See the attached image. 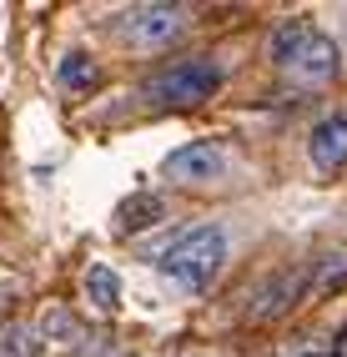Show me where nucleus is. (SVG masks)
<instances>
[{"label":"nucleus","instance_id":"1","mask_svg":"<svg viewBox=\"0 0 347 357\" xmlns=\"http://www.w3.org/2000/svg\"><path fill=\"white\" fill-rule=\"evenodd\" d=\"M226 267V231L222 227H192L161 252V272H167L181 292H206Z\"/></svg>","mask_w":347,"mask_h":357},{"label":"nucleus","instance_id":"2","mask_svg":"<svg viewBox=\"0 0 347 357\" xmlns=\"http://www.w3.org/2000/svg\"><path fill=\"white\" fill-rule=\"evenodd\" d=\"M217 91H222V66L196 56V61H176L167 70H156L146 81V101L151 106H201Z\"/></svg>","mask_w":347,"mask_h":357},{"label":"nucleus","instance_id":"3","mask_svg":"<svg viewBox=\"0 0 347 357\" xmlns=\"http://www.w3.org/2000/svg\"><path fill=\"white\" fill-rule=\"evenodd\" d=\"M226 166H231L226 146L206 136V141H187V146H176L167 161H161V172H167L171 181H181V186H212V181L226 176Z\"/></svg>","mask_w":347,"mask_h":357},{"label":"nucleus","instance_id":"4","mask_svg":"<svg viewBox=\"0 0 347 357\" xmlns=\"http://www.w3.org/2000/svg\"><path fill=\"white\" fill-rule=\"evenodd\" d=\"M121 31L136 51H161V45H171L181 31H187V10L181 6H136L121 15Z\"/></svg>","mask_w":347,"mask_h":357},{"label":"nucleus","instance_id":"5","mask_svg":"<svg viewBox=\"0 0 347 357\" xmlns=\"http://www.w3.org/2000/svg\"><path fill=\"white\" fill-rule=\"evenodd\" d=\"M282 66L292 70L297 81H307V86H322V81H332L337 76V45L322 36V31H312L307 26V36L292 45V51L282 56Z\"/></svg>","mask_w":347,"mask_h":357},{"label":"nucleus","instance_id":"6","mask_svg":"<svg viewBox=\"0 0 347 357\" xmlns=\"http://www.w3.org/2000/svg\"><path fill=\"white\" fill-rule=\"evenodd\" d=\"M307 151H312V166H317V172H342V166H347V111L322 116V121L312 126Z\"/></svg>","mask_w":347,"mask_h":357},{"label":"nucleus","instance_id":"7","mask_svg":"<svg viewBox=\"0 0 347 357\" xmlns=\"http://www.w3.org/2000/svg\"><path fill=\"white\" fill-rule=\"evenodd\" d=\"M161 217H167V206H161V197H156V192H131L121 206H116V227H121L126 236L161 227Z\"/></svg>","mask_w":347,"mask_h":357},{"label":"nucleus","instance_id":"8","mask_svg":"<svg viewBox=\"0 0 347 357\" xmlns=\"http://www.w3.org/2000/svg\"><path fill=\"white\" fill-rule=\"evenodd\" d=\"M86 302L96 312H116L121 307V277H116L111 261H91L86 267Z\"/></svg>","mask_w":347,"mask_h":357},{"label":"nucleus","instance_id":"9","mask_svg":"<svg viewBox=\"0 0 347 357\" xmlns=\"http://www.w3.org/2000/svg\"><path fill=\"white\" fill-rule=\"evenodd\" d=\"M56 81H61L65 91H96V86H101V61L86 56V51H71V56L61 61Z\"/></svg>","mask_w":347,"mask_h":357},{"label":"nucleus","instance_id":"10","mask_svg":"<svg viewBox=\"0 0 347 357\" xmlns=\"http://www.w3.org/2000/svg\"><path fill=\"white\" fill-rule=\"evenodd\" d=\"M36 337L51 342V347H65V342L76 337V317L65 312L61 302H51V307H45V317H40V327H36Z\"/></svg>","mask_w":347,"mask_h":357},{"label":"nucleus","instance_id":"11","mask_svg":"<svg viewBox=\"0 0 347 357\" xmlns=\"http://www.w3.org/2000/svg\"><path fill=\"white\" fill-rule=\"evenodd\" d=\"M40 352V337H36V327L26 322H10V327H0V357H36Z\"/></svg>","mask_w":347,"mask_h":357},{"label":"nucleus","instance_id":"12","mask_svg":"<svg viewBox=\"0 0 347 357\" xmlns=\"http://www.w3.org/2000/svg\"><path fill=\"white\" fill-rule=\"evenodd\" d=\"M292 292H297V272H287V277H277L272 287L262 292V302L252 307V312H257V317H277V312H282V307L292 302Z\"/></svg>","mask_w":347,"mask_h":357},{"label":"nucleus","instance_id":"13","mask_svg":"<svg viewBox=\"0 0 347 357\" xmlns=\"http://www.w3.org/2000/svg\"><path fill=\"white\" fill-rule=\"evenodd\" d=\"M302 36H307V20H282V26H277V36H272V61L282 66V56H287Z\"/></svg>","mask_w":347,"mask_h":357},{"label":"nucleus","instance_id":"14","mask_svg":"<svg viewBox=\"0 0 347 357\" xmlns=\"http://www.w3.org/2000/svg\"><path fill=\"white\" fill-rule=\"evenodd\" d=\"M342 277H347V257H332V261H327V272H322V287H337Z\"/></svg>","mask_w":347,"mask_h":357},{"label":"nucleus","instance_id":"15","mask_svg":"<svg viewBox=\"0 0 347 357\" xmlns=\"http://www.w3.org/2000/svg\"><path fill=\"white\" fill-rule=\"evenodd\" d=\"M337 357H347V332H342V337H337Z\"/></svg>","mask_w":347,"mask_h":357}]
</instances>
